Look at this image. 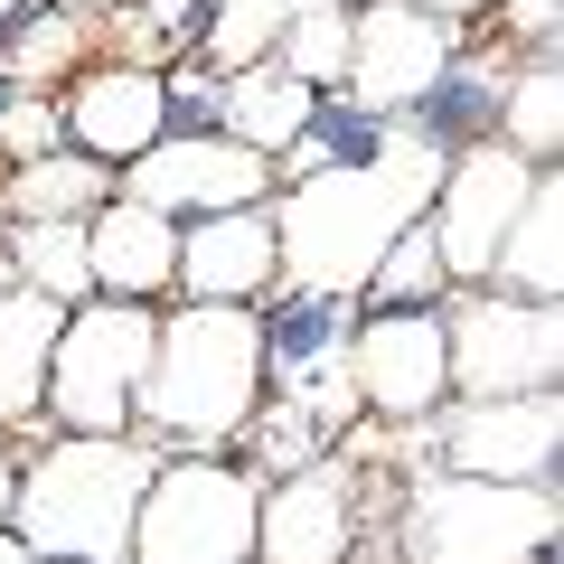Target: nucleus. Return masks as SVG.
<instances>
[{"mask_svg": "<svg viewBox=\"0 0 564 564\" xmlns=\"http://www.w3.org/2000/svg\"><path fill=\"white\" fill-rule=\"evenodd\" d=\"M180 292L188 302H254V292H273V198L188 217L180 226Z\"/></svg>", "mask_w": 564, "mask_h": 564, "instance_id": "16", "label": "nucleus"}, {"mask_svg": "<svg viewBox=\"0 0 564 564\" xmlns=\"http://www.w3.org/2000/svg\"><path fill=\"white\" fill-rule=\"evenodd\" d=\"M443 292H452V263H443V245H433V226H423V217L404 226V236L377 254V273L358 282L367 311H433Z\"/></svg>", "mask_w": 564, "mask_h": 564, "instance_id": "24", "label": "nucleus"}, {"mask_svg": "<svg viewBox=\"0 0 564 564\" xmlns=\"http://www.w3.org/2000/svg\"><path fill=\"white\" fill-rule=\"evenodd\" d=\"M151 321L161 302H76L57 321V348H47V404L39 423L57 433H132V395H141V367H151Z\"/></svg>", "mask_w": 564, "mask_h": 564, "instance_id": "5", "label": "nucleus"}, {"mask_svg": "<svg viewBox=\"0 0 564 564\" xmlns=\"http://www.w3.org/2000/svg\"><path fill=\"white\" fill-rule=\"evenodd\" d=\"M499 141L518 161H555L564 151V76H555V47H536L527 66H508L499 85Z\"/></svg>", "mask_w": 564, "mask_h": 564, "instance_id": "22", "label": "nucleus"}, {"mask_svg": "<svg viewBox=\"0 0 564 564\" xmlns=\"http://www.w3.org/2000/svg\"><path fill=\"white\" fill-rule=\"evenodd\" d=\"M113 198V170L85 161V151H39V161H10L0 180V226L10 217H95Z\"/></svg>", "mask_w": 564, "mask_h": 564, "instance_id": "21", "label": "nucleus"}, {"mask_svg": "<svg viewBox=\"0 0 564 564\" xmlns=\"http://www.w3.org/2000/svg\"><path fill=\"white\" fill-rule=\"evenodd\" d=\"M282 170L263 161L254 141L236 132H161L151 151H132L122 161V198L141 207H161V217H217V207H263L273 198Z\"/></svg>", "mask_w": 564, "mask_h": 564, "instance_id": "8", "label": "nucleus"}, {"mask_svg": "<svg viewBox=\"0 0 564 564\" xmlns=\"http://www.w3.org/2000/svg\"><path fill=\"white\" fill-rule=\"evenodd\" d=\"M20 10H29V0H0V29H10V20H20Z\"/></svg>", "mask_w": 564, "mask_h": 564, "instance_id": "34", "label": "nucleus"}, {"mask_svg": "<svg viewBox=\"0 0 564 564\" xmlns=\"http://www.w3.org/2000/svg\"><path fill=\"white\" fill-rule=\"evenodd\" d=\"M404 564H536L555 555V480L423 470L395 518Z\"/></svg>", "mask_w": 564, "mask_h": 564, "instance_id": "4", "label": "nucleus"}, {"mask_svg": "<svg viewBox=\"0 0 564 564\" xmlns=\"http://www.w3.org/2000/svg\"><path fill=\"white\" fill-rule=\"evenodd\" d=\"M254 404H263V321L245 302H180L151 321L132 433L180 443V452H226L245 443Z\"/></svg>", "mask_w": 564, "mask_h": 564, "instance_id": "2", "label": "nucleus"}, {"mask_svg": "<svg viewBox=\"0 0 564 564\" xmlns=\"http://www.w3.org/2000/svg\"><path fill=\"white\" fill-rule=\"evenodd\" d=\"M10 489H20V462L0 452V527H10Z\"/></svg>", "mask_w": 564, "mask_h": 564, "instance_id": "31", "label": "nucleus"}, {"mask_svg": "<svg viewBox=\"0 0 564 564\" xmlns=\"http://www.w3.org/2000/svg\"><path fill=\"white\" fill-rule=\"evenodd\" d=\"M47 10H85V20H104V10H122V0H47Z\"/></svg>", "mask_w": 564, "mask_h": 564, "instance_id": "32", "label": "nucleus"}, {"mask_svg": "<svg viewBox=\"0 0 564 564\" xmlns=\"http://www.w3.org/2000/svg\"><path fill=\"white\" fill-rule=\"evenodd\" d=\"M423 423H433L443 470H480V480H555V443H564L555 386H536V395H443Z\"/></svg>", "mask_w": 564, "mask_h": 564, "instance_id": "10", "label": "nucleus"}, {"mask_svg": "<svg viewBox=\"0 0 564 564\" xmlns=\"http://www.w3.org/2000/svg\"><path fill=\"white\" fill-rule=\"evenodd\" d=\"M499 10H508V39H527V57H536V47H555V20H564L555 0H499Z\"/></svg>", "mask_w": 564, "mask_h": 564, "instance_id": "29", "label": "nucleus"}, {"mask_svg": "<svg viewBox=\"0 0 564 564\" xmlns=\"http://www.w3.org/2000/svg\"><path fill=\"white\" fill-rule=\"evenodd\" d=\"M443 161L452 151L433 132L377 122L367 151H339V161L302 170L273 207V282L282 292H321V302H358V282L377 273V254L433 207Z\"/></svg>", "mask_w": 564, "mask_h": 564, "instance_id": "1", "label": "nucleus"}, {"mask_svg": "<svg viewBox=\"0 0 564 564\" xmlns=\"http://www.w3.org/2000/svg\"><path fill=\"white\" fill-rule=\"evenodd\" d=\"M348 386H358V414L423 423L433 404L452 395L443 302L433 311H367V321H348Z\"/></svg>", "mask_w": 564, "mask_h": 564, "instance_id": "11", "label": "nucleus"}, {"mask_svg": "<svg viewBox=\"0 0 564 564\" xmlns=\"http://www.w3.org/2000/svg\"><path fill=\"white\" fill-rule=\"evenodd\" d=\"M85 39H95L85 10H20V20L0 29V76L20 85V95H47V85L85 57Z\"/></svg>", "mask_w": 564, "mask_h": 564, "instance_id": "23", "label": "nucleus"}, {"mask_svg": "<svg viewBox=\"0 0 564 564\" xmlns=\"http://www.w3.org/2000/svg\"><path fill=\"white\" fill-rule=\"evenodd\" d=\"M292 10H302V0H207V20H198V66L236 76V66L273 57L282 29H292Z\"/></svg>", "mask_w": 564, "mask_h": 564, "instance_id": "25", "label": "nucleus"}, {"mask_svg": "<svg viewBox=\"0 0 564 564\" xmlns=\"http://www.w3.org/2000/svg\"><path fill=\"white\" fill-rule=\"evenodd\" d=\"M311 113H321V95H311L292 66H273V57H254V66H236V76H217V132L254 141L263 161H282V151L311 132Z\"/></svg>", "mask_w": 564, "mask_h": 564, "instance_id": "18", "label": "nucleus"}, {"mask_svg": "<svg viewBox=\"0 0 564 564\" xmlns=\"http://www.w3.org/2000/svg\"><path fill=\"white\" fill-rule=\"evenodd\" d=\"M57 321H66V302H47V292H29V282H10V292H0V433L39 423Z\"/></svg>", "mask_w": 564, "mask_h": 564, "instance_id": "19", "label": "nucleus"}, {"mask_svg": "<svg viewBox=\"0 0 564 564\" xmlns=\"http://www.w3.org/2000/svg\"><path fill=\"white\" fill-rule=\"evenodd\" d=\"M57 113H66V151H85V161L122 170L132 151H151V141L170 132V85H161V66L104 57V66H85V76L66 85Z\"/></svg>", "mask_w": 564, "mask_h": 564, "instance_id": "13", "label": "nucleus"}, {"mask_svg": "<svg viewBox=\"0 0 564 564\" xmlns=\"http://www.w3.org/2000/svg\"><path fill=\"white\" fill-rule=\"evenodd\" d=\"M489 292H518V302H555L564 292V170L545 161L536 180H527L518 217H508L499 254H489Z\"/></svg>", "mask_w": 564, "mask_h": 564, "instance_id": "17", "label": "nucleus"}, {"mask_svg": "<svg viewBox=\"0 0 564 564\" xmlns=\"http://www.w3.org/2000/svg\"><path fill=\"white\" fill-rule=\"evenodd\" d=\"M254 499H263L254 470L217 462V452H180V462L161 452V470L132 508L122 564H254Z\"/></svg>", "mask_w": 564, "mask_h": 564, "instance_id": "6", "label": "nucleus"}, {"mask_svg": "<svg viewBox=\"0 0 564 564\" xmlns=\"http://www.w3.org/2000/svg\"><path fill=\"white\" fill-rule=\"evenodd\" d=\"M57 132H66L57 95H10L0 104V161H39V151H57Z\"/></svg>", "mask_w": 564, "mask_h": 564, "instance_id": "28", "label": "nucleus"}, {"mask_svg": "<svg viewBox=\"0 0 564 564\" xmlns=\"http://www.w3.org/2000/svg\"><path fill=\"white\" fill-rule=\"evenodd\" d=\"M0 564H39V555H29V545L10 536V527H0Z\"/></svg>", "mask_w": 564, "mask_h": 564, "instance_id": "33", "label": "nucleus"}, {"mask_svg": "<svg viewBox=\"0 0 564 564\" xmlns=\"http://www.w3.org/2000/svg\"><path fill=\"white\" fill-rule=\"evenodd\" d=\"M245 433H254L263 470H302V462H321V452H329V433H321L292 395H282V404H254V414H245Z\"/></svg>", "mask_w": 564, "mask_h": 564, "instance_id": "27", "label": "nucleus"}, {"mask_svg": "<svg viewBox=\"0 0 564 564\" xmlns=\"http://www.w3.org/2000/svg\"><path fill=\"white\" fill-rule=\"evenodd\" d=\"M348 545H358V508H348V470L329 452L282 470L254 499V564H348Z\"/></svg>", "mask_w": 564, "mask_h": 564, "instance_id": "14", "label": "nucleus"}, {"mask_svg": "<svg viewBox=\"0 0 564 564\" xmlns=\"http://www.w3.org/2000/svg\"><path fill=\"white\" fill-rule=\"evenodd\" d=\"M404 10H433V20H470V10H489V0H404Z\"/></svg>", "mask_w": 564, "mask_h": 564, "instance_id": "30", "label": "nucleus"}, {"mask_svg": "<svg viewBox=\"0 0 564 564\" xmlns=\"http://www.w3.org/2000/svg\"><path fill=\"white\" fill-rule=\"evenodd\" d=\"M85 273L113 302H170L180 292V217H161V207H141V198L113 188L85 217Z\"/></svg>", "mask_w": 564, "mask_h": 564, "instance_id": "15", "label": "nucleus"}, {"mask_svg": "<svg viewBox=\"0 0 564 564\" xmlns=\"http://www.w3.org/2000/svg\"><path fill=\"white\" fill-rule=\"evenodd\" d=\"M0 254H10V282L47 292V302H95V273H85V217H10L0 226Z\"/></svg>", "mask_w": 564, "mask_h": 564, "instance_id": "20", "label": "nucleus"}, {"mask_svg": "<svg viewBox=\"0 0 564 564\" xmlns=\"http://www.w3.org/2000/svg\"><path fill=\"white\" fill-rule=\"evenodd\" d=\"M151 470H161V443L141 433H57L39 462H20L10 536L39 564H122Z\"/></svg>", "mask_w": 564, "mask_h": 564, "instance_id": "3", "label": "nucleus"}, {"mask_svg": "<svg viewBox=\"0 0 564 564\" xmlns=\"http://www.w3.org/2000/svg\"><path fill=\"white\" fill-rule=\"evenodd\" d=\"M273 66H292L311 95H329L348 76V0H302L292 29H282V47H273Z\"/></svg>", "mask_w": 564, "mask_h": 564, "instance_id": "26", "label": "nucleus"}, {"mask_svg": "<svg viewBox=\"0 0 564 564\" xmlns=\"http://www.w3.org/2000/svg\"><path fill=\"white\" fill-rule=\"evenodd\" d=\"M0 292H10V254H0Z\"/></svg>", "mask_w": 564, "mask_h": 564, "instance_id": "35", "label": "nucleus"}, {"mask_svg": "<svg viewBox=\"0 0 564 564\" xmlns=\"http://www.w3.org/2000/svg\"><path fill=\"white\" fill-rule=\"evenodd\" d=\"M536 170H545V161H518L499 132L443 161L423 226H433V245H443L452 282H480V273H489V254H499V236H508V217H518V198H527V180H536Z\"/></svg>", "mask_w": 564, "mask_h": 564, "instance_id": "12", "label": "nucleus"}, {"mask_svg": "<svg viewBox=\"0 0 564 564\" xmlns=\"http://www.w3.org/2000/svg\"><path fill=\"white\" fill-rule=\"evenodd\" d=\"M443 348H452V395H536L564 367V321H555V302L452 282L443 292Z\"/></svg>", "mask_w": 564, "mask_h": 564, "instance_id": "7", "label": "nucleus"}, {"mask_svg": "<svg viewBox=\"0 0 564 564\" xmlns=\"http://www.w3.org/2000/svg\"><path fill=\"white\" fill-rule=\"evenodd\" d=\"M452 76V20L433 10H404V0H367L348 10V104L377 122H404L423 95H443Z\"/></svg>", "mask_w": 564, "mask_h": 564, "instance_id": "9", "label": "nucleus"}]
</instances>
